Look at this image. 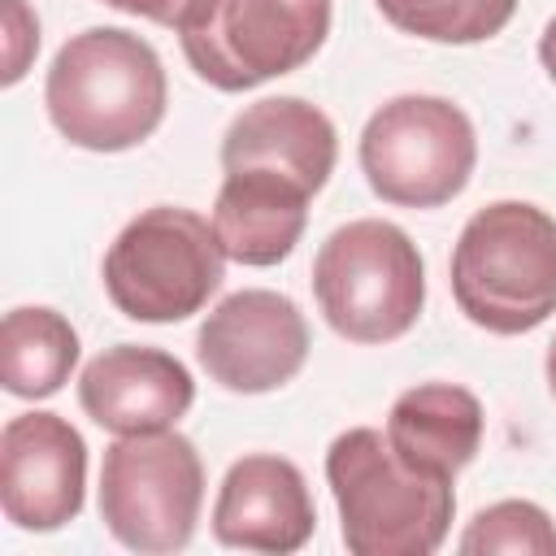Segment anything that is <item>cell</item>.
Listing matches in <instances>:
<instances>
[{"instance_id":"6da1fadb","label":"cell","mask_w":556,"mask_h":556,"mask_svg":"<svg viewBox=\"0 0 556 556\" xmlns=\"http://www.w3.org/2000/svg\"><path fill=\"white\" fill-rule=\"evenodd\" d=\"M169 83L148 39L91 26L61 43L43 78V104L61 139L87 152H126L165 117Z\"/></svg>"},{"instance_id":"7a4b0ae2","label":"cell","mask_w":556,"mask_h":556,"mask_svg":"<svg viewBox=\"0 0 556 556\" xmlns=\"http://www.w3.org/2000/svg\"><path fill=\"white\" fill-rule=\"evenodd\" d=\"M326 482L352 556H430L443 547L456 513L452 478L408 465L387 430H343L326 447Z\"/></svg>"},{"instance_id":"3957f363","label":"cell","mask_w":556,"mask_h":556,"mask_svg":"<svg viewBox=\"0 0 556 556\" xmlns=\"http://www.w3.org/2000/svg\"><path fill=\"white\" fill-rule=\"evenodd\" d=\"M452 295L491 334H526L556 313V217L526 200L478 208L452 248Z\"/></svg>"},{"instance_id":"277c9868","label":"cell","mask_w":556,"mask_h":556,"mask_svg":"<svg viewBox=\"0 0 556 556\" xmlns=\"http://www.w3.org/2000/svg\"><path fill=\"white\" fill-rule=\"evenodd\" d=\"M313 295L334 334L352 343H391L421 317L426 265L395 222L361 217L317 248Z\"/></svg>"},{"instance_id":"5b68a950","label":"cell","mask_w":556,"mask_h":556,"mask_svg":"<svg viewBox=\"0 0 556 556\" xmlns=\"http://www.w3.org/2000/svg\"><path fill=\"white\" fill-rule=\"evenodd\" d=\"M104 291L130 321H182L226 278V248L208 217L152 204L122 226L104 252Z\"/></svg>"},{"instance_id":"8992f818","label":"cell","mask_w":556,"mask_h":556,"mask_svg":"<svg viewBox=\"0 0 556 556\" xmlns=\"http://www.w3.org/2000/svg\"><path fill=\"white\" fill-rule=\"evenodd\" d=\"M204 504V465L187 434H117L100 465V517L109 534L148 556L182 552Z\"/></svg>"},{"instance_id":"52a82bcc","label":"cell","mask_w":556,"mask_h":556,"mask_svg":"<svg viewBox=\"0 0 556 556\" xmlns=\"http://www.w3.org/2000/svg\"><path fill=\"white\" fill-rule=\"evenodd\" d=\"M473 161V122L443 96H395L361 130L365 182L400 208L447 204L465 191Z\"/></svg>"},{"instance_id":"ba28073f","label":"cell","mask_w":556,"mask_h":556,"mask_svg":"<svg viewBox=\"0 0 556 556\" xmlns=\"http://www.w3.org/2000/svg\"><path fill=\"white\" fill-rule=\"evenodd\" d=\"M330 35V0H208L182 30V56L217 91L300 70Z\"/></svg>"},{"instance_id":"9c48e42d","label":"cell","mask_w":556,"mask_h":556,"mask_svg":"<svg viewBox=\"0 0 556 556\" xmlns=\"http://www.w3.org/2000/svg\"><path fill=\"white\" fill-rule=\"evenodd\" d=\"M204 374L239 395H265L291 382L308 361V321L300 304L269 287L226 295L195 334Z\"/></svg>"},{"instance_id":"30bf717a","label":"cell","mask_w":556,"mask_h":556,"mask_svg":"<svg viewBox=\"0 0 556 556\" xmlns=\"http://www.w3.org/2000/svg\"><path fill=\"white\" fill-rule=\"evenodd\" d=\"M87 443L61 413H22L0 430V508L17 530H61L83 513Z\"/></svg>"},{"instance_id":"8fae6325","label":"cell","mask_w":556,"mask_h":556,"mask_svg":"<svg viewBox=\"0 0 556 556\" xmlns=\"http://www.w3.org/2000/svg\"><path fill=\"white\" fill-rule=\"evenodd\" d=\"M317 530V508L295 460L274 452L239 456L213 500V534L239 552H300Z\"/></svg>"},{"instance_id":"7c38bea8","label":"cell","mask_w":556,"mask_h":556,"mask_svg":"<svg viewBox=\"0 0 556 556\" xmlns=\"http://www.w3.org/2000/svg\"><path fill=\"white\" fill-rule=\"evenodd\" d=\"M195 400L191 369L143 343H117L91 356L78 374V404L83 413L113 434H148L174 430Z\"/></svg>"},{"instance_id":"4fadbf2b","label":"cell","mask_w":556,"mask_h":556,"mask_svg":"<svg viewBox=\"0 0 556 556\" xmlns=\"http://www.w3.org/2000/svg\"><path fill=\"white\" fill-rule=\"evenodd\" d=\"M334 122L300 96H265L248 104L222 135V169H278L313 195L334 174Z\"/></svg>"},{"instance_id":"5bb4252c","label":"cell","mask_w":556,"mask_h":556,"mask_svg":"<svg viewBox=\"0 0 556 556\" xmlns=\"http://www.w3.org/2000/svg\"><path fill=\"white\" fill-rule=\"evenodd\" d=\"M313 191L278 169H226L213 200V230L230 261L265 269L291 256Z\"/></svg>"},{"instance_id":"9a60e30c","label":"cell","mask_w":556,"mask_h":556,"mask_svg":"<svg viewBox=\"0 0 556 556\" xmlns=\"http://www.w3.org/2000/svg\"><path fill=\"white\" fill-rule=\"evenodd\" d=\"M482 404L456 382H417L387 413L391 447L439 478H456L482 447Z\"/></svg>"},{"instance_id":"2e32d148","label":"cell","mask_w":556,"mask_h":556,"mask_svg":"<svg viewBox=\"0 0 556 556\" xmlns=\"http://www.w3.org/2000/svg\"><path fill=\"white\" fill-rule=\"evenodd\" d=\"M78 365V330L70 317L43 304H26L4 313L0 326V378L4 391L17 400H43L56 395L70 369Z\"/></svg>"},{"instance_id":"e0dca14e","label":"cell","mask_w":556,"mask_h":556,"mask_svg":"<svg viewBox=\"0 0 556 556\" xmlns=\"http://www.w3.org/2000/svg\"><path fill=\"white\" fill-rule=\"evenodd\" d=\"M374 4L395 30L430 43H482L500 35L517 13V0H374Z\"/></svg>"},{"instance_id":"ac0fdd59","label":"cell","mask_w":556,"mask_h":556,"mask_svg":"<svg viewBox=\"0 0 556 556\" xmlns=\"http://www.w3.org/2000/svg\"><path fill=\"white\" fill-rule=\"evenodd\" d=\"M460 552L465 556H486V552L556 556V521L547 517V508H539L530 500H500L465 526Z\"/></svg>"},{"instance_id":"d6986e66","label":"cell","mask_w":556,"mask_h":556,"mask_svg":"<svg viewBox=\"0 0 556 556\" xmlns=\"http://www.w3.org/2000/svg\"><path fill=\"white\" fill-rule=\"evenodd\" d=\"M39 48V22L26 0H4V83L13 87Z\"/></svg>"},{"instance_id":"ffe728a7","label":"cell","mask_w":556,"mask_h":556,"mask_svg":"<svg viewBox=\"0 0 556 556\" xmlns=\"http://www.w3.org/2000/svg\"><path fill=\"white\" fill-rule=\"evenodd\" d=\"M109 9H122V13H135V17H148L156 26H169V30H182L208 0H104Z\"/></svg>"},{"instance_id":"44dd1931","label":"cell","mask_w":556,"mask_h":556,"mask_svg":"<svg viewBox=\"0 0 556 556\" xmlns=\"http://www.w3.org/2000/svg\"><path fill=\"white\" fill-rule=\"evenodd\" d=\"M539 61H543V70H547V78L556 83V17L543 26V35H539Z\"/></svg>"},{"instance_id":"7402d4cb","label":"cell","mask_w":556,"mask_h":556,"mask_svg":"<svg viewBox=\"0 0 556 556\" xmlns=\"http://www.w3.org/2000/svg\"><path fill=\"white\" fill-rule=\"evenodd\" d=\"M543 369H547V387H552V395H556V339L547 343V365H543Z\"/></svg>"}]
</instances>
